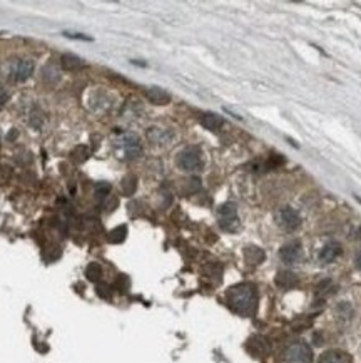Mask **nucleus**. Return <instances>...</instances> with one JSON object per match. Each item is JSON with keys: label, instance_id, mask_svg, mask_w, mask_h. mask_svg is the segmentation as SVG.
Listing matches in <instances>:
<instances>
[{"label": "nucleus", "instance_id": "1", "mask_svg": "<svg viewBox=\"0 0 361 363\" xmlns=\"http://www.w3.org/2000/svg\"><path fill=\"white\" fill-rule=\"evenodd\" d=\"M228 303L236 313L244 316L254 315L256 306H258V295L256 288L249 283H241L233 286L228 291Z\"/></svg>", "mask_w": 361, "mask_h": 363}, {"label": "nucleus", "instance_id": "2", "mask_svg": "<svg viewBox=\"0 0 361 363\" xmlns=\"http://www.w3.org/2000/svg\"><path fill=\"white\" fill-rule=\"evenodd\" d=\"M115 147L120 154L119 157L124 159H137L142 154V142L134 132H124L122 136H119L115 141Z\"/></svg>", "mask_w": 361, "mask_h": 363}, {"label": "nucleus", "instance_id": "3", "mask_svg": "<svg viewBox=\"0 0 361 363\" xmlns=\"http://www.w3.org/2000/svg\"><path fill=\"white\" fill-rule=\"evenodd\" d=\"M203 164V152L198 147H186L177 154V166L186 172L201 171Z\"/></svg>", "mask_w": 361, "mask_h": 363}, {"label": "nucleus", "instance_id": "4", "mask_svg": "<svg viewBox=\"0 0 361 363\" xmlns=\"http://www.w3.org/2000/svg\"><path fill=\"white\" fill-rule=\"evenodd\" d=\"M218 218H219V226L223 228L224 231L234 233L239 230L238 210H236V205H233V203H226V205L221 206L218 211Z\"/></svg>", "mask_w": 361, "mask_h": 363}, {"label": "nucleus", "instance_id": "5", "mask_svg": "<svg viewBox=\"0 0 361 363\" xmlns=\"http://www.w3.org/2000/svg\"><path fill=\"white\" fill-rule=\"evenodd\" d=\"M284 361L286 363H311L313 361V351L311 348L303 341L293 343L288 346V350L284 353Z\"/></svg>", "mask_w": 361, "mask_h": 363}, {"label": "nucleus", "instance_id": "6", "mask_svg": "<svg viewBox=\"0 0 361 363\" xmlns=\"http://www.w3.org/2000/svg\"><path fill=\"white\" fill-rule=\"evenodd\" d=\"M279 258L286 265H296V263H299L301 258H303V246H301V243L299 241L286 243L279 250Z\"/></svg>", "mask_w": 361, "mask_h": 363}, {"label": "nucleus", "instance_id": "7", "mask_svg": "<svg viewBox=\"0 0 361 363\" xmlns=\"http://www.w3.org/2000/svg\"><path fill=\"white\" fill-rule=\"evenodd\" d=\"M278 221H279V225L284 228V230L293 231V230H296V228H299L301 216L298 215V211H296V210H293V208H289V206H286V208H281V210H279Z\"/></svg>", "mask_w": 361, "mask_h": 363}, {"label": "nucleus", "instance_id": "8", "mask_svg": "<svg viewBox=\"0 0 361 363\" xmlns=\"http://www.w3.org/2000/svg\"><path fill=\"white\" fill-rule=\"evenodd\" d=\"M34 62L32 61H19L12 66V77L17 82H24L34 74Z\"/></svg>", "mask_w": 361, "mask_h": 363}, {"label": "nucleus", "instance_id": "9", "mask_svg": "<svg viewBox=\"0 0 361 363\" xmlns=\"http://www.w3.org/2000/svg\"><path fill=\"white\" fill-rule=\"evenodd\" d=\"M341 253H343V248H341L339 243L331 241L328 245H324L323 250L319 251V261L328 265V263H333L336 258L341 256Z\"/></svg>", "mask_w": 361, "mask_h": 363}, {"label": "nucleus", "instance_id": "10", "mask_svg": "<svg viewBox=\"0 0 361 363\" xmlns=\"http://www.w3.org/2000/svg\"><path fill=\"white\" fill-rule=\"evenodd\" d=\"M145 97H147L152 104H159V106L170 102L169 92H165L164 89H160V87H150V89H147V91H145Z\"/></svg>", "mask_w": 361, "mask_h": 363}, {"label": "nucleus", "instance_id": "11", "mask_svg": "<svg viewBox=\"0 0 361 363\" xmlns=\"http://www.w3.org/2000/svg\"><path fill=\"white\" fill-rule=\"evenodd\" d=\"M201 124H203L206 129H209V131H216V129H219L221 126H223L224 121H223V117L218 116V114L208 112L201 117Z\"/></svg>", "mask_w": 361, "mask_h": 363}, {"label": "nucleus", "instance_id": "12", "mask_svg": "<svg viewBox=\"0 0 361 363\" xmlns=\"http://www.w3.org/2000/svg\"><path fill=\"white\" fill-rule=\"evenodd\" d=\"M147 137H149V141L154 144H164L170 139V132L164 131V129H160V127H150L147 131Z\"/></svg>", "mask_w": 361, "mask_h": 363}, {"label": "nucleus", "instance_id": "13", "mask_svg": "<svg viewBox=\"0 0 361 363\" xmlns=\"http://www.w3.org/2000/svg\"><path fill=\"white\" fill-rule=\"evenodd\" d=\"M40 74H42V79L47 84H57L60 81V72L54 64H45Z\"/></svg>", "mask_w": 361, "mask_h": 363}, {"label": "nucleus", "instance_id": "14", "mask_svg": "<svg viewBox=\"0 0 361 363\" xmlns=\"http://www.w3.org/2000/svg\"><path fill=\"white\" fill-rule=\"evenodd\" d=\"M244 258H246V261H248L249 265H259V263L264 261V251L261 250V248H254V246L246 248Z\"/></svg>", "mask_w": 361, "mask_h": 363}, {"label": "nucleus", "instance_id": "15", "mask_svg": "<svg viewBox=\"0 0 361 363\" xmlns=\"http://www.w3.org/2000/svg\"><path fill=\"white\" fill-rule=\"evenodd\" d=\"M276 283H278V286L288 290V288H293L296 283H298V278L291 271H281L278 273V276H276Z\"/></svg>", "mask_w": 361, "mask_h": 363}, {"label": "nucleus", "instance_id": "16", "mask_svg": "<svg viewBox=\"0 0 361 363\" xmlns=\"http://www.w3.org/2000/svg\"><path fill=\"white\" fill-rule=\"evenodd\" d=\"M319 363H351L349 358L344 355L343 351H336V350H331V351H326L323 356H321Z\"/></svg>", "mask_w": 361, "mask_h": 363}, {"label": "nucleus", "instance_id": "17", "mask_svg": "<svg viewBox=\"0 0 361 363\" xmlns=\"http://www.w3.org/2000/svg\"><path fill=\"white\" fill-rule=\"evenodd\" d=\"M60 62H62V67L67 69V71H74V69H79L84 66L82 59L74 56V54H64V56L60 57Z\"/></svg>", "mask_w": 361, "mask_h": 363}, {"label": "nucleus", "instance_id": "18", "mask_svg": "<svg viewBox=\"0 0 361 363\" xmlns=\"http://www.w3.org/2000/svg\"><path fill=\"white\" fill-rule=\"evenodd\" d=\"M85 276H87V280L90 281H99L100 276H102V266L99 265V263H90V265L85 268Z\"/></svg>", "mask_w": 361, "mask_h": 363}, {"label": "nucleus", "instance_id": "19", "mask_svg": "<svg viewBox=\"0 0 361 363\" xmlns=\"http://www.w3.org/2000/svg\"><path fill=\"white\" fill-rule=\"evenodd\" d=\"M120 188H122V193L125 196H132L135 193V188H137V179L134 176H127L122 179V183H120Z\"/></svg>", "mask_w": 361, "mask_h": 363}, {"label": "nucleus", "instance_id": "20", "mask_svg": "<svg viewBox=\"0 0 361 363\" xmlns=\"http://www.w3.org/2000/svg\"><path fill=\"white\" fill-rule=\"evenodd\" d=\"M125 236H127V228L125 226H119L115 228L109 233V241L110 243H122L125 240Z\"/></svg>", "mask_w": 361, "mask_h": 363}, {"label": "nucleus", "instance_id": "21", "mask_svg": "<svg viewBox=\"0 0 361 363\" xmlns=\"http://www.w3.org/2000/svg\"><path fill=\"white\" fill-rule=\"evenodd\" d=\"M89 156H90V151L87 146H77L72 151V159L77 162H84Z\"/></svg>", "mask_w": 361, "mask_h": 363}, {"label": "nucleus", "instance_id": "22", "mask_svg": "<svg viewBox=\"0 0 361 363\" xmlns=\"http://www.w3.org/2000/svg\"><path fill=\"white\" fill-rule=\"evenodd\" d=\"M110 193V185L109 183H97L95 185V196L99 198V200H104L105 196H107Z\"/></svg>", "mask_w": 361, "mask_h": 363}, {"label": "nucleus", "instance_id": "23", "mask_svg": "<svg viewBox=\"0 0 361 363\" xmlns=\"http://www.w3.org/2000/svg\"><path fill=\"white\" fill-rule=\"evenodd\" d=\"M9 101V94L7 91H5L4 87H0V107H4L5 106V102Z\"/></svg>", "mask_w": 361, "mask_h": 363}, {"label": "nucleus", "instance_id": "24", "mask_svg": "<svg viewBox=\"0 0 361 363\" xmlns=\"http://www.w3.org/2000/svg\"><path fill=\"white\" fill-rule=\"evenodd\" d=\"M97 293H99V296L109 298V288L107 286H97Z\"/></svg>", "mask_w": 361, "mask_h": 363}, {"label": "nucleus", "instance_id": "25", "mask_svg": "<svg viewBox=\"0 0 361 363\" xmlns=\"http://www.w3.org/2000/svg\"><path fill=\"white\" fill-rule=\"evenodd\" d=\"M64 36H65V37H72V39H82V41H90L89 37H84L82 34H70V32H65Z\"/></svg>", "mask_w": 361, "mask_h": 363}, {"label": "nucleus", "instance_id": "26", "mask_svg": "<svg viewBox=\"0 0 361 363\" xmlns=\"http://www.w3.org/2000/svg\"><path fill=\"white\" fill-rule=\"evenodd\" d=\"M354 263H356V268H358V270H361V251L358 253V255H356Z\"/></svg>", "mask_w": 361, "mask_h": 363}]
</instances>
